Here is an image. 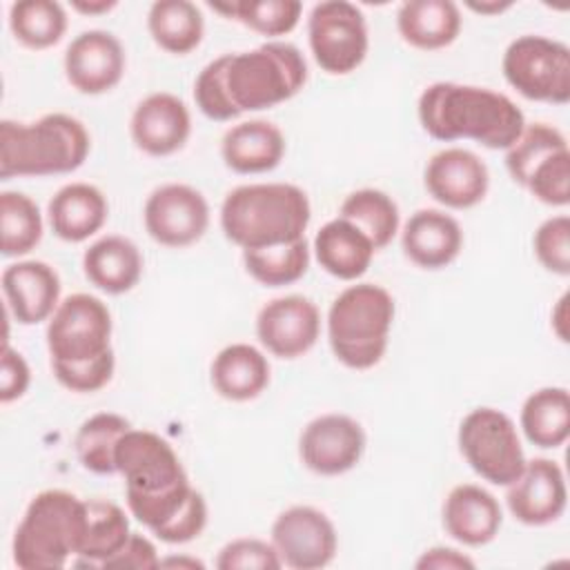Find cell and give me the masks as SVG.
I'll use <instances>...</instances> for the list:
<instances>
[{
	"mask_svg": "<svg viewBox=\"0 0 570 570\" xmlns=\"http://www.w3.org/2000/svg\"><path fill=\"white\" fill-rule=\"evenodd\" d=\"M461 11L452 0H407L396 11L401 38L421 51L450 47L461 33Z\"/></svg>",
	"mask_w": 570,
	"mask_h": 570,
	"instance_id": "28",
	"label": "cell"
},
{
	"mask_svg": "<svg viewBox=\"0 0 570 570\" xmlns=\"http://www.w3.org/2000/svg\"><path fill=\"white\" fill-rule=\"evenodd\" d=\"M521 187L543 205L566 207L570 203V147L543 158Z\"/></svg>",
	"mask_w": 570,
	"mask_h": 570,
	"instance_id": "39",
	"label": "cell"
},
{
	"mask_svg": "<svg viewBox=\"0 0 570 570\" xmlns=\"http://www.w3.org/2000/svg\"><path fill=\"white\" fill-rule=\"evenodd\" d=\"M309 243L298 238L287 245L245 249L243 265L247 274L265 287H285L301 281L309 267Z\"/></svg>",
	"mask_w": 570,
	"mask_h": 570,
	"instance_id": "36",
	"label": "cell"
},
{
	"mask_svg": "<svg viewBox=\"0 0 570 570\" xmlns=\"http://www.w3.org/2000/svg\"><path fill=\"white\" fill-rule=\"evenodd\" d=\"M31 383V370L24 356L4 341L0 356V403L18 401Z\"/></svg>",
	"mask_w": 570,
	"mask_h": 570,
	"instance_id": "45",
	"label": "cell"
},
{
	"mask_svg": "<svg viewBox=\"0 0 570 570\" xmlns=\"http://www.w3.org/2000/svg\"><path fill=\"white\" fill-rule=\"evenodd\" d=\"M116 4H118L116 0H73L71 9L80 11L85 16H100V13L111 11Z\"/></svg>",
	"mask_w": 570,
	"mask_h": 570,
	"instance_id": "49",
	"label": "cell"
},
{
	"mask_svg": "<svg viewBox=\"0 0 570 570\" xmlns=\"http://www.w3.org/2000/svg\"><path fill=\"white\" fill-rule=\"evenodd\" d=\"M443 530L468 548H481L497 539L503 510L499 499L476 483H459L454 485L441 510Z\"/></svg>",
	"mask_w": 570,
	"mask_h": 570,
	"instance_id": "21",
	"label": "cell"
},
{
	"mask_svg": "<svg viewBox=\"0 0 570 570\" xmlns=\"http://www.w3.org/2000/svg\"><path fill=\"white\" fill-rule=\"evenodd\" d=\"M212 9L269 38L294 31L303 13V4L298 0H234L212 4Z\"/></svg>",
	"mask_w": 570,
	"mask_h": 570,
	"instance_id": "37",
	"label": "cell"
},
{
	"mask_svg": "<svg viewBox=\"0 0 570 570\" xmlns=\"http://www.w3.org/2000/svg\"><path fill=\"white\" fill-rule=\"evenodd\" d=\"M312 252L323 272L338 281H358L372 265L376 247L350 220L336 216L314 236Z\"/></svg>",
	"mask_w": 570,
	"mask_h": 570,
	"instance_id": "26",
	"label": "cell"
},
{
	"mask_svg": "<svg viewBox=\"0 0 570 570\" xmlns=\"http://www.w3.org/2000/svg\"><path fill=\"white\" fill-rule=\"evenodd\" d=\"M307 42L314 62L330 76L356 71L370 49L365 13L347 0H325L312 7Z\"/></svg>",
	"mask_w": 570,
	"mask_h": 570,
	"instance_id": "10",
	"label": "cell"
},
{
	"mask_svg": "<svg viewBox=\"0 0 570 570\" xmlns=\"http://www.w3.org/2000/svg\"><path fill=\"white\" fill-rule=\"evenodd\" d=\"M568 140L554 125H525L521 136L505 149V169L517 185H523L528 174L550 154L566 149Z\"/></svg>",
	"mask_w": 570,
	"mask_h": 570,
	"instance_id": "38",
	"label": "cell"
},
{
	"mask_svg": "<svg viewBox=\"0 0 570 570\" xmlns=\"http://www.w3.org/2000/svg\"><path fill=\"white\" fill-rule=\"evenodd\" d=\"M160 568H185V570H196V568H205V563L196 557H187V554H180V557H160Z\"/></svg>",
	"mask_w": 570,
	"mask_h": 570,
	"instance_id": "51",
	"label": "cell"
},
{
	"mask_svg": "<svg viewBox=\"0 0 570 570\" xmlns=\"http://www.w3.org/2000/svg\"><path fill=\"white\" fill-rule=\"evenodd\" d=\"M129 134L142 154L171 156L189 140L191 114L178 96L154 91L136 105L129 118Z\"/></svg>",
	"mask_w": 570,
	"mask_h": 570,
	"instance_id": "20",
	"label": "cell"
},
{
	"mask_svg": "<svg viewBox=\"0 0 570 570\" xmlns=\"http://www.w3.org/2000/svg\"><path fill=\"white\" fill-rule=\"evenodd\" d=\"M147 29L163 51L185 56L200 45L205 18L200 7L189 0H156L147 13Z\"/></svg>",
	"mask_w": 570,
	"mask_h": 570,
	"instance_id": "31",
	"label": "cell"
},
{
	"mask_svg": "<svg viewBox=\"0 0 570 570\" xmlns=\"http://www.w3.org/2000/svg\"><path fill=\"white\" fill-rule=\"evenodd\" d=\"M82 272L100 292L125 294L134 289L142 276V254L131 238L107 234L85 249Z\"/></svg>",
	"mask_w": 570,
	"mask_h": 570,
	"instance_id": "27",
	"label": "cell"
},
{
	"mask_svg": "<svg viewBox=\"0 0 570 570\" xmlns=\"http://www.w3.org/2000/svg\"><path fill=\"white\" fill-rule=\"evenodd\" d=\"M505 505L523 525L541 528L554 523L568 505V488L561 465L546 456L525 461L521 474L508 485Z\"/></svg>",
	"mask_w": 570,
	"mask_h": 570,
	"instance_id": "17",
	"label": "cell"
},
{
	"mask_svg": "<svg viewBox=\"0 0 570 570\" xmlns=\"http://www.w3.org/2000/svg\"><path fill=\"white\" fill-rule=\"evenodd\" d=\"M476 563L465 552L450 548V546H434L421 552V557L414 561V568L419 570H472Z\"/></svg>",
	"mask_w": 570,
	"mask_h": 570,
	"instance_id": "47",
	"label": "cell"
},
{
	"mask_svg": "<svg viewBox=\"0 0 570 570\" xmlns=\"http://www.w3.org/2000/svg\"><path fill=\"white\" fill-rule=\"evenodd\" d=\"M114 370H116L114 350L87 363H51L53 379L69 392H78V394H91L102 390L111 381Z\"/></svg>",
	"mask_w": 570,
	"mask_h": 570,
	"instance_id": "42",
	"label": "cell"
},
{
	"mask_svg": "<svg viewBox=\"0 0 570 570\" xmlns=\"http://www.w3.org/2000/svg\"><path fill=\"white\" fill-rule=\"evenodd\" d=\"M85 519V499L73 492L60 488L38 492L13 532V563L20 570L65 568L80 550Z\"/></svg>",
	"mask_w": 570,
	"mask_h": 570,
	"instance_id": "6",
	"label": "cell"
},
{
	"mask_svg": "<svg viewBox=\"0 0 570 570\" xmlns=\"http://www.w3.org/2000/svg\"><path fill=\"white\" fill-rule=\"evenodd\" d=\"M272 367L263 350L249 343H229L212 361L209 379L218 396L245 403L265 392Z\"/></svg>",
	"mask_w": 570,
	"mask_h": 570,
	"instance_id": "25",
	"label": "cell"
},
{
	"mask_svg": "<svg viewBox=\"0 0 570 570\" xmlns=\"http://www.w3.org/2000/svg\"><path fill=\"white\" fill-rule=\"evenodd\" d=\"M550 325H552L557 338L566 343L568 341V294H563L557 301V305H554V309L550 314Z\"/></svg>",
	"mask_w": 570,
	"mask_h": 570,
	"instance_id": "48",
	"label": "cell"
},
{
	"mask_svg": "<svg viewBox=\"0 0 570 570\" xmlns=\"http://www.w3.org/2000/svg\"><path fill=\"white\" fill-rule=\"evenodd\" d=\"M205 525H207V501L198 490H194V494L189 497L185 508L154 537L169 546L189 543L203 534Z\"/></svg>",
	"mask_w": 570,
	"mask_h": 570,
	"instance_id": "44",
	"label": "cell"
},
{
	"mask_svg": "<svg viewBox=\"0 0 570 570\" xmlns=\"http://www.w3.org/2000/svg\"><path fill=\"white\" fill-rule=\"evenodd\" d=\"M416 114L423 131L434 140H474L488 149L503 151L525 127L521 107L505 94L445 80L432 82L421 91Z\"/></svg>",
	"mask_w": 570,
	"mask_h": 570,
	"instance_id": "1",
	"label": "cell"
},
{
	"mask_svg": "<svg viewBox=\"0 0 570 570\" xmlns=\"http://www.w3.org/2000/svg\"><path fill=\"white\" fill-rule=\"evenodd\" d=\"M423 183L428 194L450 209L479 205L490 187L488 165L470 149L445 147L430 156Z\"/></svg>",
	"mask_w": 570,
	"mask_h": 570,
	"instance_id": "18",
	"label": "cell"
},
{
	"mask_svg": "<svg viewBox=\"0 0 570 570\" xmlns=\"http://www.w3.org/2000/svg\"><path fill=\"white\" fill-rule=\"evenodd\" d=\"M338 216L356 225L379 249L387 247L401 227V214L396 200L374 187H363L345 196Z\"/></svg>",
	"mask_w": 570,
	"mask_h": 570,
	"instance_id": "32",
	"label": "cell"
},
{
	"mask_svg": "<svg viewBox=\"0 0 570 570\" xmlns=\"http://www.w3.org/2000/svg\"><path fill=\"white\" fill-rule=\"evenodd\" d=\"M129 430L131 423L116 412H98L85 419L73 439L80 465L94 474H114L116 445Z\"/></svg>",
	"mask_w": 570,
	"mask_h": 570,
	"instance_id": "33",
	"label": "cell"
},
{
	"mask_svg": "<svg viewBox=\"0 0 570 570\" xmlns=\"http://www.w3.org/2000/svg\"><path fill=\"white\" fill-rule=\"evenodd\" d=\"M321 336V312L303 294L267 301L256 314V338L276 358L307 354Z\"/></svg>",
	"mask_w": 570,
	"mask_h": 570,
	"instance_id": "15",
	"label": "cell"
},
{
	"mask_svg": "<svg viewBox=\"0 0 570 570\" xmlns=\"http://www.w3.org/2000/svg\"><path fill=\"white\" fill-rule=\"evenodd\" d=\"M116 472L125 479V503L151 534L163 530L189 501L194 485L171 443L151 430L122 434Z\"/></svg>",
	"mask_w": 570,
	"mask_h": 570,
	"instance_id": "2",
	"label": "cell"
},
{
	"mask_svg": "<svg viewBox=\"0 0 570 570\" xmlns=\"http://www.w3.org/2000/svg\"><path fill=\"white\" fill-rule=\"evenodd\" d=\"M85 534L78 550V566L102 568L129 539L131 528L127 512L107 499H87Z\"/></svg>",
	"mask_w": 570,
	"mask_h": 570,
	"instance_id": "30",
	"label": "cell"
},
{
	"mask_svg": "<svg viewBox=\"0 0 570 570\" xmlns=\"http://www.w3.org/2000/svg\"><path fill=\"white\" fill-rule=\"evenodd\" d=\"M365 445V430L356 419L341 412H327L303 428L298 456L309 472L338 476L358 465Z\"/></svg>",
	"mask_w": 570,
	"mask_h": 570,
	"instance_id": "14",
	"label": "cell"
},
{
	"mask_svg": "<svg viewBox=\"0 0 570 570\" xmlns=\"http://www.w3.org/2000/svg\"><path fill=\"white\" fill-rule=\"evenodd\" d=\"M218 570H278L281 557L272 541L256 537H238L227 541L216 557Z\"/></svg>",
	"mask_w": 570,
	"mask_h": 570,
	"instance_id": "41",
	"label": "cell"
},
{
	"mask_svg": "<svg viewBox=\"0 0 570 570\" xmlns=\"http://www.w3.org/2000/svg\"><path fill=\"white\" fill-rule=\"evenodd\" d=\"M194 100L203 116L216 122H229L240 114L229 105L223 87V62L220 56L209 60L194 80Z\"/></svg>",
	"mask_w": 570,
	"mask_h": 570,
	"instance_id": "43",
	"label": "cell"
},
{
	"mask_svg": "<svg viewBox=\"0 0 570 570\" xmlns=\"http://www.w3.org/2000/svg\"><path fill=\"white\" fill-rule=\"evenodd\" d=\"M62 67L67 82L76 91L100 96L122 80L127 56L122 42L111 31L89 29L69 42Z\"/></svg>",
	"mask_w": 570,
	"mask_h": 570,
	"instance_id": "16",
	"label": "cell"
},
{
	"mask_svg": "<svg viewBox=\"0 0 570 570\" xmlns=\"http://www.w3.org/2000/svg\"><path fill=\"white\" fill-rule=\"evenodd\" d=\"M223 87L238 111H263L294 98L307 82L303 51L283 40L263 42L249 51L223 53Z\"/></svg>",
	"mask_w": 570,
	"mask_h": 570,
	"instance_id": "5",
	"label": "cell"
},
{
	"mask_svg": "<svg viewBox=\"0 0 570 570\" xmlns=\"http://www.w3.org/2000/svg\"><path fill=\"white\" fill-rule=\"evenodd\" d=\"M403 254L421 269H443L463 249L459 220L443 209L425 207L414 212L401 229Z\"/></svg>",
	"mask_w": 570,
	"mask_h": 570,
	"instance_id": "22",
	"label": "cell"
},
{
	"mask_svg": "<svg viewBox=\"0 0 570 570\" xmlns=\"http://www.w3.org/2000/svg\"><path fill=\"white\" fill-rule=\"evenodd\" d=\"M456 441L474 474L492 485L508 488L528 461L514 421L497 407L470 410L459 423Z\"/></svg>",
	"mask_w": 570,
	"mask_h": 570,
	"instance_id": "8",
	"label": "cell"
},
{
	"mask_svg": "<svg viewBox=\"0 0 570 570\" xmlns=\"http://www.w3.org/2000/svg\"><path fill=\"white\" fill-rule=\"evenodd\" d=\"M394 298L376 283L347 285L327 309V343L338 363L363 372L381 363L394 323Z\"/></svg>",
	"mask_w": 570,
	"mask_h": 570,
	"instance_id": "7",
	"label": "cell"
},
{
	"mask_svg": "<svg viewBox=\"0 0 570 570\" xmlns=\"http://www.w3.org/2000/svg\"><path fill=\"white\" fill-rule=\"evenodd\" d=\"M220 156L236 174H265L281 165L285 156V136L269 120H243L223 134Z\"/></svg>",
	"mask_w": 570,
	"mask_h": 570,
	"instance_id": "24",
	"label": "cell"
},
{
	"mask_svg": "<svg viewBox=\"0 0 570 570\" xmlns=\"http://www.w3.org/2000/svg\"><path fill=\"white\" fill-rule=\"evenodd\" d=\"M105 570H154L160 568V557L154 541L145 534L131 532L125 546L102 566Z\"/></svg>",
	"mask_w": 570,
	"mask_h": 570,
	"instance_id": "46",
	"label": "cell"
},
{
	"mask_svg": "<svg viewBox=\"0 0 570 570\" xmlns=\"http://www.w3.org/2000/svg\"><path fill=\"white\" fill-rule=\"evenodd\" d=\"M505 82L528 100L566 105L570 100V49L566 42L525 33L514 38L501 60Z\"/></svg>",
	"mask_w": 570,
	"mask_h": 570,
	"instance_id": "9",
	"label": "cell"
},
{
	"mask_svg": "<svg viewBox=\"0 0 570 570\" xmlns=\"http://www.w3.org/2000/svg\"><path fill=\"white\" fill-rule=\"evenodd\" d=\"M283 568L321 570L330 566L338 550V534L332 519L314 505H289L269 530Z\"/></svg>",
	"mask_w": 570,
	"mask_h": 570,
	"instance_id": "12",
	"label": "cell"
},
{
	"mask_svg": "<svg viewBox=\"0 0 570 570\" xmlns=\"http://www.w3.org/2000/svg\"><path fill=\"white\" fill-rule=\"evenodd\" d=\"M468 9L481 13V16H497V13H503L512 7L510 0H490V2H474V0H468L465 2Z\"/></svg>",
	"mask_w": 570,
	"mask_h": 570,
	"instance_id": "50",
	"label": "cell"
},
{
	"mask_svg": "<svg viewBox=\"0 0 570 570\" xmlns=\"http://www.w3.org/2000/svg\"><path fill=\"white\" fill-rule=\"evenodd\" d=\"M309 218V198L292 183L238 185L220 203V229L243 252L305 238Z\"/></svg>",
	"mask_w": 570,
	"mask_h": 570,
	"instance_id": "3",
	"label": "cell"
},
{
	"mask_svg": "<svg viewBox=\"0 0 570 570\" xmlns=\"http://www.w3.org/2000/svg\"><path fill=\"white\" fill-rule=\"evenodd\" d=\"M87 127L62 111L33 122H0V178H40L76 171L89 156Z\"/></svg>",
	"mask_w": 570,
	"mask_h": 570,
	"instance_id": "4",
	"label": "cell"
},
{
	"mask_svg": "<svg viewBox=\"0 0 570 570\" xmlns=\"http://www.w3.org/2000/svg\"><path fill=\"white\" fill-rule=\"evenodd\" d=\"M532 249L543 269L568 276L570 274V216L557 214L546 218L532 236Z\"/></svg>",
	"mask_w": 570,
	"mask_h": 570,
	"instance_id": "40",
	"label": "cell"
},
{
	"mask_svg": "<svg viewBox=\"0 0 570 570\" xmlns=\"http://www.w3.org/2000/svg\"><path fill=\"white\" fill-rule=\"evenodd\" d=\"M523 436L541 448H561L570 436V394L561 385L539 387L525 396L519 414Z\"/></svg>",
	"mask_w": 570,
	"mask_h": 570,
	"instance_id": "29",
	"label": "cell"
},
{
	"mask_svg": "<svg viewBox=\"0 0 570 570\" xmlns=\"http://www.w3.org/2000/svg\"><path fill=\"white\" fill-rule=\"evenodd\" d=\"M109 216L105 194L91 183L62 185L47 205L51 232L65 243H82L98 234Z\"/></svg>",
	"mask_w": 570,
	"mask_h": 570,
	"instance_id": "23",
	"label": "cell"
},
{
	"mask_svg": "<svg viewBox=\"0 0 570 570\" xmlns=\"http://www.w3.org/2000/svg\"><path fill=\"white\" fill-rule=\"evenodd\" d=\"M111 330L107 303L85 292L69 294L47 321L51 363H87L111 352Z\"/></svg>",
	"mask_w": 570,
	"mask_h": 570,
	"instance_id": "11",
	"label": "cell"
},
{
	"mask_svg": "<svg viewBox=\"0 0 570 570\" xmlns=\"http://www.w3.org/2000/svg\"><path fill=\"white\" fill-rule=\"evenodd\" d=\"M147 234L165 247H189L198 243L209 227V203L191 185L165 183L156 187L142 207Z\"/></svg>",
	"mask_w": 570,
	"mask_h": 570,
	"instance_id": "13",
	"label": "cell"
},
{
	"mask_svg": "<svg viewBox=\"0 0 570 570\" xmlns=\"http://www.w3.org/2000/svg\"><path fill=\"white\" fill-rule=\"evenodd\" d=\"M67 11L56 0H20L9 7L13 38L33 51L58 45L67 31Z\"/></svg>",
	"mask_w": 570,
	"mask_h": 570,
	"instance_id": "34",
	"label": "cell"
},
{
	"mask_svg": "<svg viewBox=\"0 0 570 570\" xmlns=\"http://www.w3.org/2000/svg\"><path fill=\"white\" fill-rule=\"evenodd\" d=\"M45 223L40 207L22 191L0 194V252L7 258H20L38 247Z\"/></svg>",
	"mask_w": 570,
	"mask_h": 570,
	"instance_id": "35",
	"label": "cell"
},
{
	"mask_svg": "<svg viewBox=\"0 0 570 570\" xmlns=\"http://www.w3.org/2000/svg\"><path fill=\"white\" fill-rule=\"evenodd\" d=\"M0 287L7 314L20 325L49 321L60 305V276L45 261H16L2 269Z\"/></svg>",
	"mask_w": 570,
	"mask_h": 570,
	"instance_id": "19",
	"label": "cell"
}]
</instances>
